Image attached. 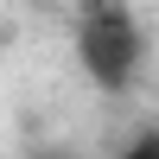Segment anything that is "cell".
Returning <instances> with one entry per match:
<instances>
[{"mask_svg":"<svg viewBox=\"0 0 159 159\" xmlns=\"http://www.w3.org/2000/svg\"><path fill=\"white\" fill-rule=\"evenodd\" d=\"M76 57H83L96 89H127L140 70V25L121 0H83L76 13Z\"/></svg>","mask_w":159,"mask_h":159,"instance_id":"obj_1","label":"cell"},{"mask_svg":"<svg viewBox=\"0 0 159 159\" xmlns=\"http://www.w3.org/2000/svg\"><path fill=\"white\" fill-rule=\"evenodd\" d=\"M121 159H159V127H153V134H140V140H127Z\"/></svg>","mask_w":159,"mask_h":159,"instance_id":"obj_2","label":"cell"}]
</instances>
